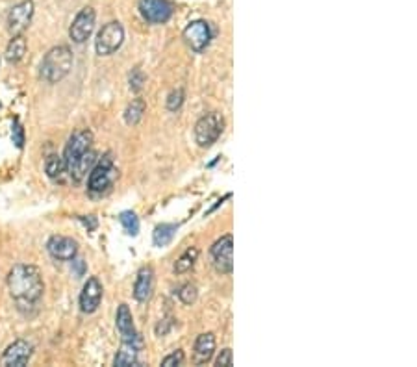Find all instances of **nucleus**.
I'll return each instance as SVG.
<instances>
[{"instance_id":"obj_1","label":"nucleus","mask_w":417,"mask_h":367,"mask_svg":"<svg viewBox=\"0 0 417 367\" xmlns=\"http://www.w3.org/2000/svg\"><path fill=\"white\" fill-rule=\"evenodd\" d=\"M8 288L21 312H26L41 300L45 284L36 265L17 263L8 273Z\"/></svg>"},{"instance_id":"obj_2","label":"nucleus","mask_w":417,"mask_h":367,"mask_svg":"<svg viewBox=\"0 0 417 367\" xmlns=\"http://www.w3.org/2000/svg\"><path fill=\"white\" fill-rule=\"evenodd\" d=\"M63 162L65 171L73 177V180L82 182L97 162V154L93 151V134L89 130H78L71 135V140L67 141Z\"/></svg>"},{"instance_id":"obj_3","label":"nucleus","mask_w":417,"mask_h":367,"mask_svg":"<svg viewBox=\"0 0 417 367\" xmlns=\"http://www.w3.org/2000/svg\"><path fill=\"white\" fill-rule=\"evenodd\" d=\"M73 69V52L69 47H54L50 49L41 61V78L49 84H56L69 74Z\"/></svg>"},{"instance_id":"obj_4","label":"nucleus","mask_w":417,"mask_h":367,"mask_svg":"<svg viewBox=\"0 0 417 367\" xmlns=\"http://www.w3.org/2000/svg\"><path fill=\"white\" fill-rule=\"evenodd\" d=\"M224 119L217 111H210L204 117H200L195 124V141L199 147H212L217 137L223 134Z\"/></svg>"},{"instance_id":"obj_5","label":"nucleus","mask_w":417,"mask_h":367,"mask_svg":"<svg viewBox=\"0 0 417 367\" xmlns=\"http://www.w3.org/2000/svg\"><path fill=\"white\" fill-rule=\"evenodd\" d=\"M115 177H117V169L114 166V158H111V154H106L98 159L95 167H91L87 188L91 193H104L109 190Z\"/></svg>"},{"instance_id":"obj_6","label":"nucleus","mask_w":417,"mask_h":367,"mask_svg":"<svg viewBox=\"0 0 417 367\" xmlns=\"http://www.w3.org/2000/svg\"><path fill=\"white\" fill-rule=\"evenodd\" d=\"M125 41V28L119 21H111L106 26H103V30L98 32L97 36V43H95V49H97L98 56H109L114 54L115 50L119 49Z\"/></svg>"},{"instance_id":"obj_7","label":"nucleus","mask_w":417,"mask_h":367,"mask_svg":"<svg viewBox=\"0 0 417 367\" xmlns=\"http://www.w3.org/2000/svg\"><path fill=\"white\" fill-rule=\"evenodd\" d=\"M213 267L221 275H228L234 269V239L230 234L217 239L212 247Z\"/></svg>"},{"instance_id":"obj_8","label":"nucleus","mask_w":417,"mask_h":367,"mask_svg":"<svg viewBox=\"0 0 417 367\" xmlns=\"http://www.w3.org/2000/svg\"><path fill=\"white\" fill-rule=\"evenodd\" d=\"M95 10L93 8H84L82 12L74 17L73 25L69 28V37L73 39L74 43H84L91 37L93 30H95Z\"/></svg>"},{"instance_id":"obj_9","label":"nucleus","mask_w":417,"mask_h":367,"mask_svg":"<svg viewBox=\"0 0 417 367\" xmlns=\"http://www.w3.org/2000/svg\"><path fill=\"white\" fill-rule=\"evenodd\" d=\"M139 12L151 25H164L173 15V6L167 0H139Z\"/></svg>"},{"instance_id":"obj_10","label":"nucleus","mask_w":417,"mask_h":367,"mask_svg":"<svg viewBox=\"0 0 417 367\" xmlns=\"http://www.w3.org/2000/svg\"><path fill=\"white\" fill-rule=\"evenodd\" d=\"M32 17H34V2L25 0L17 6L12 8V12L8 15V30L12 36H21L28 28Z\"/></svg>"},{"instance_id":"obj_11","label":"nucleus","mask_w":417,"mask_h":367,"mask_svg":"<svg viewBox=\"0 0 417 367\" xmlns=\"http://www.w3.org/2000/svg\"><path fill=\"white\" fill-rule=\"evenodd\" d=\"M32 355H34V345L26 340H17L4 351L0 362L6 367H23L30 362Z\"/></svg>"},{"instance_id":"obj_12","label":"nucleus","mask_w":417,"mask_h":367,"mask_svg":"<svg viewBox=\"0 0 417 367\" xmlns=\"http://www.w3.org/2000/svg\"><path fill=\"white\" fill-rule=\"evenodd\" d=\"M103 284L97 276H91L84 284V289L80 293V310L84 313L97 312L100 300H103Z\"/></svg>"},{"instance_id":"obj_13","label":"nucleus","mask_w":417,"mask_h":367,"mask_svg":"<svg viewBox=\"0 0 417 367\" xmlns=\"http://www.w3.org/2000/svg\"><path fill=\"white\" fill-rule=\"evenodd\" d=\"M47 251L54 260L60 262H71L73 258H76L78 252V243L73 238H67V236H52L47 241Z\"/></svg>"},{"instance_id":"obj_14","label":"nucleus","mask_w":417,"mask_h":367,"mask_svg":"<svg viewBox=\"0 0 417 367\" xmlns=\"http://www.w3.org/2000/svg\"><path fill=\"white\" fill-rule=\"evenodd\" d=\"M184 39L186 43L189 45V49L195 50V52H200L204 50L212 39V30H210V25L204 23V21H195L191 25L184 30Z\"/></svg>"},{"instance_id":"obj_15","label":"nucleus","mask_w":417,"mask_h":367,"mask_svg":"<svg viewBox=\"0 0 417 367\" xmlns=\"http://www.w3.org/2000/svg\"><path fill=\"white\" fill-rule=\"evenodd\" d=\"M115 321H117V331H119V334H121L122 343H132V345L138 347L141 340H139L138 332H136L132 312H130V308H128L127 304L119 306Z\"/></svg>"},{"instance_id":"obj_16","label":"nucleus","mask_w":417,"mask_h":367,"mask_svg":"<svg viewBox=\"0 0 417 367\" xmlns=\"http://www.w3.org/2000/svg\"><path fill=\"white\" fill-rule=\"evenodd\" d=\"M152 289H154V271L151 267H143L139 269L136 284H133V297L139 302H145L151 299Z\"/></svg>"},{"instance_id":"obj_17","label":"nucleus","mask_w":417,"mask_h":367,"mask_svg":"<svg viewBox=\"0 0 417 367\" xmlns=\"http://www.w3.org/2000/svg\"><path fill=\"white\" fill-rule=\"evenodd\" d=\"M213 351H215V336L212 332H206V334H200L195 342V355H197V362L199 364H204L212 358Z\"/></svg>"},{"instance_id":"obj_18","label":"nucleus","mask_w":417,"mask_h":367,"mask_svg":"<svg viewBox=\"0 0 417 367\" xmlns=\"http://www.w3.org/2000/svg\"><path fill=\"white\" fill-rule=\"evenodd\" d=\"M114 364L117 367H128V366H138V349L132 343H122L121 351L115 356Z\"/></svg>"},{"instance_id":"obj_19","label":"nucleus","mask_w":417,"mask_h":367,"mask_svg":"<svg viewBox=\"0 0 417 367\" xmlns=\"http://www.w3.org/2000/svg\"><path fill=\"white\" fill-rule=\"evenodd\" d=\"M26 54V39L23 36H13L10 45L6 47V60L10 63H17Z\"/></svg>"},{"instance_id":"obj_20","label":"nucleus","mask_w":417,"mask_h":367,"mask_svg":"<svg viewBox=\"0 0 417 367\" xmlns=\"http://www.w3.org/2000/svg\"><path fill=\"white\" fill-rule=\"evenodd\" d=\"M176 225H160V227H156V230H154V236H152V241H154V245L156 247H165V245H169L171 241H173V238H175L176 234Z\"/></svg>"},{"instance_id":"obj_21","label":"nucleus","mask_w":417,"mask_h":367,"mask_svg":"<svg viewBox=\"0 0 417 367\" xmlns=\"http://www.w3.org/2000/svg\"><path fill=\"white\" fill-rule=\"evenodd\" d=\"M197 258H199V249H197V247H191V249H188V251L184 252V254L176 260L175 273L182 275V273H186V271L191 269V267L195 265V262H197Z\"/></svg>"},{"instance_id":"obj_22","label":"nucleus","mask_w":417,"mask_h":367,"mask_svg":"<svg viewBox=\"0 0 417 367\" xmlns=\"http://www.w3.org/2000/svg\"><path fill=\"white\" fill-rule=\"evenodd\" d=\"M45 171L49 175L52 180H58L61 178V175L65 173V162L60 156H56V154H50L49 158H47V164H45Z\"/></svg>"},{"instance_id":"obj_23","label":"nucleus","mask_w":417,"mask_h":367,"mask_svg":"<svg viewBox=\"0 0 417 367\" xmlns=\"http://www.w3.org/2000/svg\"><path fill=\"white\" fill-rule=\"evenodd\" d=\"M145 113V102L141 98H136L132 104L127 108V113H125V119H127L128 124H138L141 121V117Z\"/></svg>"},{"instance_id":"obj_24","label":"nucleus","mask_w":417,"mask_h":367,"mask_svg":"<svg viewBox=\"0 0 417 367\" xmlns=\"http://www.w3.org/2000/svg\"><path fill=\"white\" fill-rule=\"evenodd\" d=\"M119 221H121L122 228L127 230V234H130V236H138L139 219H138V215L133 214V212H130V210L122 212V214L119 215Z\"/></svg>"},{"instance_id":"obj_25","label":"nucleus","mask_w":417,"mask_h":367,"mask_svg":"<svg viewBox=\"0 0 417 367\" xmlns=\"http://www.w3.org/2000/svg\"><path fill=\"white\" fill-rule=\"evenodd\" d=\"M178 297L184 304H191L197 300V288L193 284H184L180 289H178Z\"/></svg>"},{"instance_id":"obj_26","label":"nucleus","mask_w":417,"mask_h":367,"mask_svg":"<svg viewBox=\"0 0 417 367\" xmlns=\"http://www.w3.org/2000/svg\"><path fill=\"white\" fill-rule=\"evenodd\" d=\"M184 98H186V93H184V89H175V91L171 93L169 98H167V110L171 111H176L180 110V106L184 104Z\"/></svg>"},{"instance_id":"obj_27","label":"nucleus","mask_w":417,"mask_h":367,"mask_svg":"<svg viewBox=\"0 0 417 367\" xmlns=\"http://www.w3.org/2000/svg\"><path fill=\"white\" fill-rule=\"evenodd\" d=\"M12 137H13V143H15L19 148H23V145H25V130H23V126H21L19 119H15V121H13Z\"/></svg>"},{"instance_id":"obj_28","label":"nucleus","mask_w":417,"mask_h":367,"mask_svg":"<svg viewBox=\"0 0 417 367\" xmlns=\"http://www.w3.org/2000/svg\"><path fill=\"white\" fill-rule=\"evenodd\" d=\"M182 362H184V353H182V351H175V353H171L169 356H165L164 360H162V366L164 367L180 366Z\"/></svg>"},{"instance_id":"obj_29","label":"nucleus","mask_w":417,"mask_h":367,"mask_svg":"<svg viewBox=\"0 0 417 367\" xmlns=\"http://www.w3.org/2000/svg\"><path fill=\"white\" fill-rule=\"evenodd\" d=\"M143 82H145V76H143V73H141L139 69H136V71L130 74V87H132L133 91H141Z\"/></svg>"},{"instance_id":"obj_30","label":"nucleus","mask_w":417,"mask_h":367,"mask_svg":"<svg viewBox=\"0 0 417 367\" xmlns=\"http://www.w3.org/2000/svg\"><path fill=\"white\" fill-rule=\"evenodd\" d=\"M215 364H217L219 367H230V366H232V364H234V360H232V349L221 351V355L217 356Z\"/></svg>"},{"instance_id":"obj_31","label":"nucleus","mask_w":417,"mask_h":367,"mask_svg":"<svg viewBox=\"0 0 417 367\" xmlns=\"http://www.w3.org/2000/svg\"><path fill=\"white\" fill-rule=\"evenodd\" d=\"M80 221L84 223L85 227H87V230H95L97 228V217L95 215H89V217H80Z\"/></svg>"},{"instance_id":"obj_32","label":"nucleus","mask_w":417,"mask_h":367,"mask_svg":"<svg viewBox=\"0 0 417 367\" xmlns=\"http://www.w3.org/2000/svg\"><path fill=\"white\" fill-rule=\"evenodd\" d=\"M73 265H76V275L78 276H82V273H84V262H82V260H74L73 258Z\"/></svg>"}]
</instances>
